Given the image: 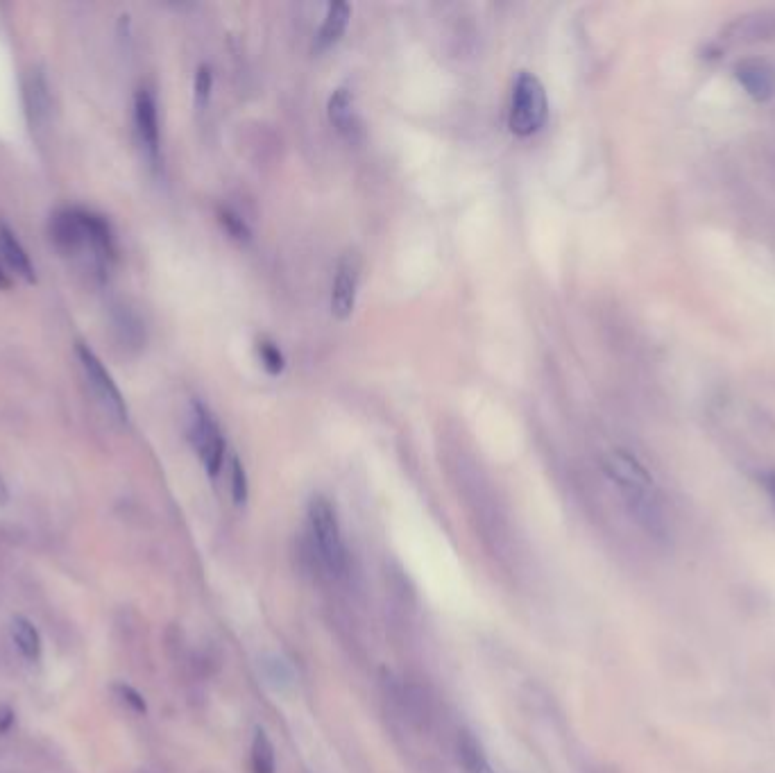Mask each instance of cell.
Returning a JSON list of instances; mask_svg holds the SVG:
<instances>
[{"instance_id": "cell-11", "label": "cell", "mask_w": 775, "mask_h": 773, "mask_svg": "<svg viewBox=\"0 0 775 773\" xmlns=\"http://www.w3.org/2000/svg\"><path fill=\"white\" fill-rule=\"evenodd\" d=\"M349 16H352V7L343 3V0H336V3L327 5L325 21H322L318 35H315L313 41V53H325V50L338 44L349 25Z\"/></svg>"}, {"instance_id": "cell-15", "label": "cell", "mask_w": 775, "mask_h": 773, "mask_svg": "<svg viewBox=\"0 0 775 773\" xmlns=\"http://www.w3.org/2000/svg\"><path fill=\"white\" fill-rule=\"evenodd\" d=\"M252 773H275V746L270 737L257 728L252 739Z\"/></svg>"}, {"instance_id": "cell-10", "label": "cell", "mask_w": 775, "mask_h": 773, "mask_svg": "<svg viewBox=\"0 0 775 773\" xmlns=\"http://www.w3.org/2000/svg\"><path fill=\"white\" fill-rule=\"evenodd\" d=\"M0 257L10 266L12 273L16 277H21L25 284H34L37 282V273H34V266L30 261V254L25 252L21 241L16 239L14 229L0 220Z\"/></svg>"}, {"instance_id": "cell-6", "label": "cell", "mask_w": 775, "mask_h": 773, "mask_svg": "<svg viewBox=\"0 0 775 773\" xmlns=\"http://www.w3.org/2000/svg\"><path fill=\"white\" fill-rule=\"evenodd\" d=\"M361 270L363 263L356 252H345L340 257L334 284H331V313H334V318L347 320L354 313L356 295H359L361 286Z\"/></svg>"}, {"instance_id": "cell-22", "label": "cell", "mask_w": 775, "mask_h": 773, "mask_svg": "<svg viewBox=\"0 0 775 773\" xmlns=\"http://www.w3.org/2000/svg\"><path fill=\"white\" fill-rule=\"evenodd\" d=\"M760 483H762L764 492H766V495H769V499L773 501V506H775V470L762 472L760 474Z\"/></svg>"}, {"instance_id": "cell-5", "label": "cell", "mask_w": 775, "mask_h": 773, "mask_svg": "<svg viewBox=\"0 0 775 773\" xmlns=\"http://www.w3.org/2000/svg\"><path fill=\"white\" fill-rule=\"evenodd\" d=\"M75 354H78L80 365L84 370V377H87L89 386L93 388V393L100 399V404L114 415L118 422H127L130 418V411H127L125 397L121 390H118L114 377L109 375V370L102 365L98 359V354L91 350L87 343H78L75 345Z\"/></svg>"}, {"instance_id": "cell-19", "label": "cell", "mask_w": 775, "mask_h": 773, "mask_svg": "<svg viewBox=\"0 0 775 773\" xmlns=\"http://www.w3.org/2000/svg\"><path fill=\"white\" fill-rule=\"evenodd\" d=\"M193 89H195V105L200 109L207 107L211 98V89H214V73H211L207 64L198 66V71H195Z\"/></svg>"}, {"instance_id": "cell-1", "label": "cell", "mask_w": 775, "mask_h": 773, "mask_svg": "<svg viewBox=\"0 0 775 773\" xmlns=\"http://www.w3.org/2000/svg\"><path fill=\"white\" fill-rule=\"evenodd\" d=\"M603 472L608 474V479L624 495L628 511L635 517V522L651 538L667 540L671 533L667 504H664L651 472L646 470L640 458L626 452V449H612V452L603 456Z\"/></svg>"}, {"instance_id": "cell-7", "label": "cell", "mask_w": 775, "mask_h": 773, "mask_svg": "<svg viewBox=\"0 0 775 773\" xmlns=\"http://www.w3.org/2000/svg\"><path fill=\"white\" fill-rule=\"evenodd\" d=\"M134 125L136 137L152 166L159 164L161 155V130H159V107L157 98L148 87H141L134 96Z\"/></svg>"}, {"instance_id": "cell-16", "label": "cell", "mask_w": 775, "mask_h": 773, "mask_svg": "<svg viewBox=\"0 0 775 773\" xmlns=\"http://www.w3.org/2000/svg\"><path fill=\"white\" fill-rule=\"evenodd\" d=\"M257 354L263 368H266L268 375L279 377L281 372L286 370V356L279 350V345L270 338H259L257 341Z\"/></svg>"}, {"instance_id": "cell-20", "label": "cell", "mask_w": 775, "mask_h": 773, "mask_svg": "<svg viewBox=\"0 0 775 773\" xmlns=\"http://www.w3.org/2000/svg\"><path fill=\"white\" fill-rule=\"evenodd\" d=\"M266 674L272 683H293V669L281 658H272V662H266Z\"/></svg>"}, {"instance_id": "cell-18", "label": "cell", "mask_w": 775, "mask_h": 773, "mask_svg": "<svg viewBox=\"0 0 775 773\" xmlns=\"http://www.w3.org/2000/svg\"><path fill=\"white\" fill-rule=\"evenodd\" d=\"M232 497H234V504L243 506L245 501H248V495H250V483H248V472H245V467L241 463V458L238 456H232Z\"/></svg>"}, {"instance_id": "cell-4", "label": "cell", "mask_w": 775, "mask_h": 773, "mask_svg": "<svg viewBox=\"0 0 775 773\" xmlns=\"http://www.w3.org/2000/svg\"><path fill=\"white\" fill-rule=\"evenodd\" d=\"M189 438L193 443L195 454H198L202 467L207 470L209 477H218V472L223 470V463H225V449H227L225 433L220 429L214 413H211L202 402H198V399L191 404Z\"/></svg>"}, {"instance_id": "cell-17", "label": "cell", "mask_w": 775, "mask_h": 773, "mask_svg": "<svg viewBox=\"0 0 775 773\" xmlns=\"http://www.w3.org/2000/svg\"><path fill=\"white\" fill-rule=\"evenodd\" d=\"M218 220H220V225L225 227V232L232 236V239L241 241V243L243 241H250L252 229H250L248 223H245V218L241 214H236L234 209H227V207L220 209L218 211Z\"/></svg>"}, {"instance_id": "cell-23", "label": "cell", "mask_w": 775, "mask_h": 773, "mask_svg": "<svg viewBox=\"0 0 775 773\" xmlns=\"http://www.w3.org/2000/svg\"><path fill=\"white\" fill-rule=\"evenodd\" d=\"M10 288H12V279L7 277L3 266H0V291H10Z\"/></svg>"}, {"instance_id": "cell-2", "label": "cell", "mask_w": 775, "mask_h": 773, "mask_svg": "<svg viewBox=\"0 0 775 773\" xmlns=\"http://www.w3.org/2000/svg\"><path fill=\"white\" fill-rule=\"evenodd\" d=\"M549 118V98L538 75L522 71L510 96L508 127L515 137H531L540 132Z\"/></svg>"}, {"instance_id": "cell-12", "label": "cell", "mask_w": 775, "mask_h": 773, "mask_svg": "<svg viewBox=\"0 0 775 773\" xmlns=\"http://www.w3.org/2000/svg\"><path fill=\"white\" fill-rule=\"evenodd\" d=\"M25 107H28L32 125H41L50 114V89L39 71H32L28 87H25Z\"/></svg>"}, {"instance_id": "cell-3", "label": "cell", "mask_w": 775, "mask_h": 773, "mask_svg": "<svg viewBox=\"0 0 775 773\" xmlns=\"http://www.w3.org/2000/svg\"><path fill=\"white\" fill-rule=\"evenodd\" d=\"M309 524L315 545H318L322 563L331 574H343L347 567V551L340 533V524L331 501L322 495H315L309 501Z\"/></svg>"}, {"instance_id": "cell-13", "label": "cell", "mask_w": 775, "mask_h": 773, "mask_svg": "<svg viewBox=\"0 0 775 773\" xmlns=\"http://www.w3.org/2000/svg\"><path fill=\"white\" fill-rule=\"evenodd\" d=\"M458 760H461L463 769L467 773H481L490 767L488 760H485V753H483V746L479 744V739H476L472 733H467V730H463L461 737H458Z\"/></svg>"}, {"instance_id": "cell-8", "label": "cell", "mask_w": 775, "mask_h": 773, "mask_svg": "<svg viewBox=\"0 0 775 773\" xmlns=\"http://www.w3.org/2000/svg\"><path fill=\"white\" fill-rule=\"evenodd\" d=\"M735 78L757 103H764L775 93V69L764 59H744L735 66Z\"/></svg>"}, {"instance_id": "cell-14", "label": "cell", "mask_w": 775, "mask_h": 773, "mask_svg": "<svg viewBox=\"0 0 775 773\" xmlns=\"http://www.w3.org/2000/svg\"><path fill=\"white\" fill-rule=\"evenodd\" d=\"M12 637L16 642V647H19V651L23 653L28 660H37L39 653H41V637L37 633V628H34L28 619L23 617H16L12 622Z\"/></svg>"}, {"instance_id": "cell-21", "label": "cell", "mask_w": 775, "mask_h": 773, "mask_svg": "<svg viewBox=\"0 0 775 773\" xmlns=\"http://www.w3.org/2000/svg\"><path fill=\"white\" fill-rule=\"evenodd\" d=\"M114 690L118 692V696H121V699H123L127 705H130L132 710H136V712H146V710H148V708H146V701H143V696H141L139 692H136V690H132L130 685H116Z\"/></svg>"}, {"instance_id": "cell-24", "label": "cell", "mask_w": 775, "mask_h": 773, "mask_svg": "<svg viewBox=\"0 0 775 773\" xmlns=\"http://www.w3.org/2000/svg\"><path fill=\"white\" fill-rule=\"evenodd\" d=\"M10 501V490H7L3 477H0V504H7Z\"/></svg>"}, {"instance_id": "cell-9", "label": "cell", "mask_w": 775, "mask_h": 773, "mask_svg": "<svg viewBox=\"0 0 775 773\" xmlns=\"http://www.w3.org/2000/svg\"><path fill=\"white\" fill-rule=\"evenodd\" d=\"M327 116L329 123L349 141H354L356 134L361 132V121L354 105V93L347 87H338L331 93L327 103Z\"/></svg>"}]
</instances>
